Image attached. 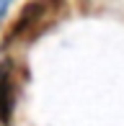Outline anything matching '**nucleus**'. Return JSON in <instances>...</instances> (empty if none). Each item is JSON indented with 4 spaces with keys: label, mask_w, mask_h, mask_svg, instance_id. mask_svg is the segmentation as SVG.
<instances>
[{
    "label": "nucleus",
    "mask_w": 124,
    "mask_h": 126,
    "mask_svg": "<svg viewBox=\"0 0 124 126\" xmlns=\"http://www.w3.org/2000/svg\"><path fill=\"white\" fill-rule=\"evenodd\" d=\"M65 16H67V3L65 0H31L18 13L13 26L8 28V33L3 39V49L29 47L36 39H41L47 31H52Z\"/></svg>",
    "instance_id": "f257e3e1"
},
{
    "label": "nucleus",
    "mask_w": 124,
    "mask_h": 126,
    "mask_svg": "<svg viewBox=\"0 0 124 126\" xmlns=\"http://www.w3.org/2000/svg\"><path fill=\"white\" fill-rule=\"evenodd\" d=\"M16 100H18V77L13 62H3L0 64V124H10Z\"/></svg>",
    "instance_id": "f03ea898"
},
{
    "label": "nucleus",
    "mask_w": 124,
    "mask_h": 126,
    "mask_svg": "<svg viewBox=\"0 0 124 126\" xmlns=\"http://www.w3.org/2000/svg\"><path fill=\"white\" fill-rule=\"evenodd\" d=\"M8 5H10V0H0V21H3V16H5V10H8Z\"/></svg>",
    "instance_id": "7ed1b4c3"
}]
</instances>
